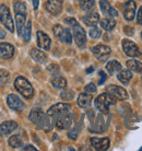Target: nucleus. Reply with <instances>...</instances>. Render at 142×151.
I'll return each instance as SVG.
<instances>
[{
    "mask_svg": "<svg viewBox=\"0 0 142 151\" xmlns=\"http://www.w3.org/2000/svg\"><path fill=\"white\" fill-rule=\"evenodd\" d=\"M116 104V98L109 93H102L95 99V106L103 114H107L109 112V106Z\"/></svg>",
    "mask_w": 142,
    "mask_h": 151,
    "instance_id": "nucleus-1",
    "label": "nucleus"
},
{
    "mask_svg": "<svg viewBox=\"0 0 142 151\" xmlns=\"http://www.w3.org/2000/svg\"><path fill=\"white\" fill-rule=\"evenodd\" d=\"M14 87L24 98H26V99L33 98V95H34L33 87L31 86V83L29 82L24 77H18V78L15 79Z\"/></svg>",
    "mask_w": 142,
    "mask_h": 151,
    "instance_id": "nucleus-2",
    "label": "nucleus"
},
{
    "mask_svg": "<svg viewBox=\"0 0 142 151\" xmlns=\"http://www.w3.org/2000/svg\"><path fill=\"white\" fill-rule=\"evenodd\" d=\"M0 21L6 27V29L8 31H10L11 33L14 31V23H13V20H12L10 10L4 4L0 6Z\"/></svg>",
    "mask_w": 142,
    "mask_h": 151,
    "instance_id": "nucleus-3",
    "label": "nucleus"
},
{
    "mask_svg": "<svg viewBox=\"0 0 142 151\" xmlns=\"http://www.w3.org/2000/svg\"><path fill=\"white\" fill-rule=\"evenodd\" d=\"M52 31H54V34L56 35V37L62 43H66V44H71L72 43V35H71L70 31L68 29H65L59 24H56L55 27H52Z\"/></svg>",
    "mask_w": 142,
    "mask_h": 151,
    "instance_id": "nucleus-4",
    "label": "nucleus"
},
{
    "mask_svg": "<svg viewBox=\"0 0 142 151\" xmlns=\"http://www.w3.org/2000/svg\"><path fill=\"white\" fill-rule=\"evenodd\" d=\"M70 111V105L69 104H65V103H57L55 105H52L48 111H47V115L50 118H55V117L59 116L61 114L67 113Z\"/></svg>",
    "mask_w": 142,
    "mask_h": 151,
    "instance_id": "nucleus-5",
    "label": "nucleus"
},
{
    "mask_svg": "<svg viewBox=\"0 0 142 151\" xmlns=\"http://www.w3.org/2000/svg\"><path fill=\"white\" fill-rule=\"evenodd\" d=\"M73 36H75V43L79 47H83L86 43V35L85 31L83 30L81 25H79L78 23H75L73 25Z\"/></svg>",
    "mask_w": 142,
    "mask_h": 151,
    "instance_id": "nucleus-6",
    "label": "nucleus"
},
{
    "mask_svg": "<svg viewBox=\"0 0 142 151\" xmlns=\"http://www.w3.org/2000/svg\"><path fill=\"white\" fill-rule=\"evenodd\" d=\"M92 52H93L94 56L100 61H105L112 53L110 48L106 45H96L95 47H93Z\"/></svg>",
    "mask_w": 142,
    "mask_h": 151,
    "instance_id": "nucleus-7",
    "label": "nucleus"
},
{
    "mask_svg": "<svg viewBox=\"0 0 142 151\" xmlns=\"http://www.w3.org/2000/svg\"><path fill=\"white\" fill-rule=\"evenodd\" d=\"M7 103L9 107L12 109L13 111H16V112H21V111L24 110V103L21 101V99L15 94H9L7 98Z\"/></svg>",
    "mask_w": 142,
    "mask_h": 151,
    "instance_id": "nucleus-8",
    "label": "nucleus"
},
{
    "mask_svg": "<svg viewBox=\"0 0 142 151\" xmlns=\"http://www.w3.org/2000/svg\"><path fill=\"white\" fill-rule=\"evenodd\" d=\"M123 49L125 54L129 57H137L140 55L138 46L136 45L132 41H129V40H123Z\"/></svg>",
    "mask_w": 142,
    "mask_h": 151,
    "instance_id": "nucleus-9",
    "label": "nucleus"
},
{
    "mask_svg": "<svg viewBox=\"0 0 142 151\" xmlns=\"http://www.w3.org/2000/svg\"><path fill=\"white\" fill-rule=\"evenodd\" d=\"M46 10L54 15H58L62 11V0H47L45 4Z\"/></svg>",
    "mask_w": 142,
    "mask_h": 151,
    "instance_id": "nucleus-10",
    "label": "nucleus"
},
{
    "mask_svg": "<svg viewBox=\"0 0 142 151\" xmlns=\"http://www.w3.org/2000/svg\"><path fill=\"white\" fill-rule=\"evenodd\" d=\"M91 145L95 150L104 151L109 148V139L108 138H91Z\"/></svg>",
    "mask_w": 142,
    "mask_h": 151,
    "instance_id": "nucleus-11",
    "label": "nucleus"
},
{
    "mask_svg": "<svg viewBox=\"0 0 142 151\" xmlns=\"http://www.w3.org/2000/svg\"><path fill=\"white\" fill-rule=\"evenodd\" d=\"M136 2L132 0H128L127 2L123 6V15H125V19L128 21L133 20L136 15Z\"/></svg>",
    "mask_w": 142,
    "mask_h": 151,
    "instance_id": "nucleus-12",
    "label": "nucleus"
},
{
    "mask_svg": "<svg viewBox=\"0 0 142 151\" xmlns=\"http://www.w3.org/2000/svg\"><path fill=\"white\" fill-rule=\"evenodd\" d=\"M107 91H108L110 94L114 95L115 98L119 99V100H126V99H128L127 91L121 87L112 84V86H108V87H107Z\"/></svg>",
    "mask_w": 142,
    "mask_h": 151,
    "instance_id": "nucleus-13",
    "label": "nucleus"
},
{
    "mask_svg": "<svg viewBox=\"0 0 142 151\" xmlns=\"http://www.w3.org/2000/svg\"><path fill=\"white\" fill-rule=\"evenodd\" d=\"M14 55V47L9 43H0V57L4 59L12 58Z\"/></svg>",
    "mask_w": 142,
    "mask_h": 151,
    "instance_id": "nucleus-14",
    "label": "nucleus"
},
{
    "mask_svg": "<svg viewBox=\"0 0 142 151\" xmlns=\"http://www.w3.org/2000/svg\"><path fill=\"white\" fill-rule=\"evenodd\" d=\"M50 38L47 34H45L44 32L38 31L37 32V45L38 47H41L42 49L45 50H49L50 49Z\"/></svg>",
    "mask_w": 142,
    "mask_h": 151,
    "instance_id": "nucleus-15",
    "label": "nucleus"
},
{
    "mask_svg": "<svg viewBox=\"0 0 142 151\" xmlns=\"http://www.w3.org/2000/svg\"><path fill=\"white\" fill-rule=\"evenodd\" d=\"M16 128H18V124L14 121H7L0 125V132L2 135H9Z\"/></svg>",
    "mask_w": 142,
    "mask_h": 151,
    "instance_id": "nucleus-16",
    "label": "nucleus"
},
{
    "mask_svg": "<svg viewBox=\"0 0 142 151\" xmlns=\"http://www.w3.org/2000/svg\"><path fill=\"white\" fill-rule=\"evenodd\" d=\"M100 6H101V10L104 14L110 15V17H118V12L110 6V4L107 0H101Z\"/></svg>",
    "mask_w": 142,
    "mask_h": 151,
    "instance_id": "nucleus-17",
    "label": "nucleus"
},
{
    "mask_svg": "<svg viewBox=\"0 0 142 151\" xmlns=\"http://www.w3.org/2000/svg\"><path fill=\"white\" fill-rule=\"evenodd\" d=\"M26 21V13H21V12H15V22H16V30L19 35H22L23 29L25 27Z\"/></svg>",
    "mask_w": 142,
    "mask_h": 151,
    "instance_id": "nucleus-18",
    "label": "nucleus"
},
{
    "mask_svg": "<svg viewBox=\"0 0 142 151\" xmlns=\"http://www.w3.org/2000/svg\"><path fill=\"white\" fill-rule=\"evenodd\" d=\"M30 55L31 57L33 58L35 61H37L39 64H44L47 59V56H46V54L44 52H42L39 49L37 48H32L30 52Z\"/></svg>",
    "mask_w": 142,
    "mask_h": 151,
    "instance_id": "nucleus-19",
    "label": "nucleus"
},
{
    "mask_svg": "<svg viewBox=\"0 0 142 151\" xmlns=\"http://www.w3.org/2000/svg\"><path fill=\"white\" fill-rule=\"evenodd\" d=\"M100 21V15L97 12H89L86 15L83 17V22L89 27H93Z\"/></svg>",
    "mask_w": 142,
    "mask_h": 151,
    "instance_id": "nucleus-20",
    "label": "nucleus"
},
{
    "mask_svg": "<svg viewBox=\"0 0 142 151\" xmlns=\"http://www.w3.org/2000/svg\"><path fill=\"white\" fill-rule=\"evenodd\" d=\"M92 102V95L87 93H81L78 98V104L81 109H87Z\"/></svg>",
    "mask_w": 142,
    "mask_h": 151,
    "instance_id": "nucleus-21",
    "label": "nucleus"
},
{
    "mask_svg": "<svg viewBox=\"0 0 142 151\" xmlns=\"http://www.w3.org/2000/svg\"><path fill=\"white\" fill-rule=\"evenodd\" d=\"M117 78H118V80H119L121 83L127 84V83H129V81L131 80V78H132L131 70H129V69H120L119 72H118Z\"/></svg>",
    "mask_w": 142,
    "mask_h": 151,
    "instance_id": "nucleus-22",
    "label": "nucleus"
},
{
    "mask_svg": "<svg viewBox=\"0 0 142 151\" xmlns=\"http://www.w3.org/2000/svg\"><path fill=\"white\" fill-rule=\"evenodd\" d=\"M115 25H116V22L112 18H104L103 20H101V27L106 31H112Z\"/></svg>",
    "mask_w": 142,
    "mask_h": 151,
    "instance_id": "nucleus-23",
    "label": "nucleus"
},
{
    "mask_svg": "<svg viewBox=\"0 0 142 151\" xmlns=\"http://www.w3.org/2000/svg\"><path fill=\"white\" fill-rule=\"evenodd\" d=\"M106 69H107V71L113 75V73H115L116 71H119L120 69H121V65H120L119 61L117 60H110L108 64L106 65Z\"/></svg>",
    "mask_w": 142,
    "mask_h": 151,
    "instance_id": "nucleus-24",
    "label": "nucleus"
},
{
    "mask_svg": "<svg viewBox=\"0 0 142 151\" xmlns=\"http://www.w3.org/2000/svg\"><path fill=\"white\" fill-rule=\"evenodd\" d=\"M52 86L56 89H65L67 87V80L64 77H55L52 81Z\"/></svg>",
    "mask_w": 142,
    "mask_h": 151,
    "instance_id": "nucleus-25",
    "label": "nucleus"
},
{
    "mask_svg": "<svg viewBox=\"0 0 142 151\" xmlns=\"http://www.w3.org/2000/svg\"><path fill=\"white\" fill-rule=\"evenodd\" d=\"M127 67L129 70H132L135 72L142 71V63H140L139 60H128Z\"/></svg>",
    "mask_w": 142,
    "mask_h": 151,
    "instance_id": "nucleus-26",
    "label": "nucleus"
},
{
    "mask_svg": "<svg viewBox=\"0 0 142 151\" xmlns=\"http://www.w3.org/2000/svg\"><path fill=\"white\" fill-rule=\"evenodd\" d=\"M8 144L9 146L12 148H19L22 146V139L21 137L18 136V135H14V136H11L8 140Z\"/></svg>",
    "mask_w": 142,
    "mask_h": 151,
    "instance_id": "nucleus-27",
    "label": "nucleus"
},
{
    "mask_svg": "<svg viewBox=\"0 0 142 151\" xmlns=\"http://www.w3.org/2000/svg\"><path fill=\"white\" fill-rule=\"evenodd\" d=\"M31 30H32V22L27 21L25 24V27L23 29L22 32V37L24 40V42H29L31 38Z\"/></svg>",
    "mask_w": 142,
    "mask_h": 151,
    "instance_id": "nucleus-28",
    "label": "nucleus"
},
{
    "mask_svg": "<svg viewBox=\"0 0 142 151\" xmlns=\"http://www.w3.org/2000/svg\"><path fill=\"white\" fill-rule=\"evenodd\" d=\"M82 10H91L95 4V0H79Z\"/></svg>",
    "mask_w": 142,
    "mask_h": 151,
    "instance_id": "nucleus-29",
    "label": "nucleus"
},
{
    "mask_svg": "<svg viewBox=\"0 0 142 151\" xmlns=\"http://www.w3.org/2000/svg\"><path fill=\"white\" fill-rule=\"evenodd\" d=\"M14 12H21V13H26L27 14V11H26V4L22 1H16L14 2Z\"/></svg>",
    "mask_w": 142,
    "mask_h": 151,
    "instance_id": "nucleus-30",
    "label": "nucleus"
},
{
    "mask_svg": "<svg viewBox=\"0 0 142 151\" xmlns=\"http://www.w3.org/2000/svg\"><path fill=\"white\" fill-rule=\"evenodd\" d=\"M9 80V72L4 69H0V86H6Z\"/></svg>",
    "mask_w": 142,
    "mask_h": 151,
    "instance_id": "nucleus-31",
    "label": "nucleus"
},
{
    "mask_svg": "<svg viewBox=\"0 0 142 151\" xmlns=\"http://www.w3.org/2000/svg\"><path fill=\"white\" fill-rule=\"evenodd\" d=\"M89 34H90V36L92 38H94V40H96V38L101 37V31H100V29L98 27H96L95 25H93V27H91L90 31H89Z\"/></svg>",
    "mask_w": 142,
    "mask_h": 151,
    "instance_id": "nucleus-32",
    "label": "nucleus"
},
{
    "mask_svg": "<svg viewBox=\"0 0 142 151\" xmlns=\"http://www.w3.org/2000/svg\"><path fill=\"white\" fill-rule=\"evenodd\" d=\"M61 98L64 99L65 101H71L73 99V92L72 91H65L61 93Z\"/></svg>",
    "mask_w": 142,
    "mask_h": 151,
    "instance_id": "nucleus-33",
    "label": "nucleus"
},
{
    "mask_svg": "<svg viewBox=\"0 0 142 151\" xmlns=\"http://www.w3.org/2000/svg\"><path fill=\"white\" fill-rule=\"evenodd\" d=\"M84 91L86 93H95L96 92V87L94 86L93 83H89L85 88H84Z\"/></svg>",
    "mask_w": 142,
    "mask_h": 151,
    "instance_id": "nucleus-34",
    "label": "nucleus"
},
{
    "mask_svg": "<svg viewBox=\"0 0 142 151\" xmlns=\"http://www.w3.org/2000/svg\"><path fill=\"white\" fill-rule=\"evenodd\" d=\"M68 137L71 138V139H77V137H78V130L77 129H71L70 132H68Z\"/></svg>",
    "mask_w": 142,
    "mask_h": 151,
    "instance_id": "nucleus-35",
    "label": "nucleus"
},
{
    "mask_svg": "<svg viewBox=\"0 0 142 151\" xmlns=\"http://www.w3.org/2000/svg\"><path fill=\"white\" fill-rule=\"evenodd\" d=\"M137 22L139 24H142V7L139 9L138 11V15H137Z\"/></svg>",
    "mask_w": 142,
    "mask_h": 151,
    "instance_id": "nucleus-36",
    "label": "nucleus"
},
{
    "mask_svg": "<svg viewBox=\"0 0 142 151\" xmlns=\"http://www.w3.org/2000/svg\"><path fill=\"white\" fill-rule=\"evenodd\" d=\"M58 69H59V67L58 66H56V65H50L48 67V70L50 72H55V71H58Z\"/></svg>",
    "mask_w": 142,
    "mask_h": 151,
    "instance_id": "nucleus-37",
    "label": "nucleus"
},
{
    "mask_svg": "<svg viewBox=\"0 0 142 151\" xmlns=\"http://www.w3.org/2000/svg\"><path fill=\"white\" fill-rule=\"evenodd\" d=\"M100 76H101V80H100V84L105 82V80H106V73L104 71H100Z\"/></svg>",
    "mask_w": 142,
    "mask_h": 151,
    "instance_id": "nucleus-38",
    "label": "nucleus"
},
{
    "mask_svg": "<svg viewBox=\"0 0 142 151\" xmlns=\"http://www.w3.org/2000/svg\"><path fill=\"white\" fill-rule=\"evenodd\" d=\"M125 32H126V34H128V35H133V29H132V27H125Z\"/></svg>",
    "mask_w": 142,
    "mask_h": 151,
    "instance_id": "nucleus-39",
    "label": "nucleus"
},
{
    "mask_svg": "<svg viewBox=\"0 0 142 151\" xmlns=\"http://www.w3.org/2000/svg\"><path fill=\"white\" fill-rule=\"evenodd\" d=\"M32 1H33V8H34V10H37L38 4H39V0H32Z\"/></svg>",
    "mask_w": 142,
    "mask_h": 151,
    "instance_id": "nucleus-40",
    "label": "nucleus"
},
{
    "mask_svg": "<svg viewBox=\"0 0 142 151\" xmlns=\"http://www.w3.org/2000/svg\"><path fill=\"white\" fill-rule=\"evenodd\" d=\"M65 22L69 23V24H71V25H73L75 23H77V21H75V19H66V20H65Z\"/></svg>",
    "mask_w": 142,
    "mask_h": 151,
    "instance_id": "nucleus-41",
    "label": "nucleus"
},
{
    "mask_svg": "<svg viewBox=\"0 0 142 151\" xmlns=\"http://www.w3.org/2000/svg\"><path fill=\"white\" fill-rule=\"evenodd\" d=\"M23 150H33V151H36V148H34L33 146H26V147L23 148Z\"/></svg>",
    "mask_w": 142,
    "mask_h": 151,
    "instance_id": "nucleus-42",
    "label": "nucleus"
},
{
    "mask_svg": "<svg viewBox=\"0 0 142 151\" xmlns=\"http://www.w3.org/2000/svg\"><path fill=\"white\" fill-rule=\"evenodd\" d=\"M4 37H6V32L0 27V40H1V38H4Z\"/></svg>",
    "mask_w": 142,
    "mask_h": 151,
    "instance_id": "nucleus-43",
    "label": "nucleus"
},
{
    "mask_svg": "<svg viewBox=\"0 0 142 151\" xmlns=\"http://www.w3.org/2000/svg\"><path fill=\"white\" fill-rule=\"evenodd\" d=\"M92 71H93V67H90V68H87V70H86L87 73H90V72H92Z\"/></svg>",
    "mask_w": 142,
    "mask_h": 151,
    "instance_id": "nucleus-44",
    "label": "nucleus"
},
{
    "mask_svg": "<svg viewBox=\"0 0 142 151\" xmlns=\"http://www.w3.org/2000/svg\"><path fill=\"white\" fill-rule=\"evenodd\" d=\"M140 150H142V148H141V149H140Z\"/></svg>",
    "mask_w": 142,
    "mask_h": 151,
    "instance_id": "nucleus-45",
    "label": "nucleus"
},
{
    "mask_svg": "<svg viewBox=\"0 0 142 151\" xmlns=\"http://www.w3.org/2000/svg\"><path fill=\"white\" fill-rule=\"evenodd\" d=\"M141 35H142V33H141Z\"/></svg>",
    "mask_w": 142,
    "mask_h": 151,
    "instance_id": "nucleus-46",
    "label": "nucleus"
}]
</instances>
